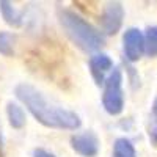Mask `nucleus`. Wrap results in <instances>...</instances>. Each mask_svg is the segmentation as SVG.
I'll list each match as a JSON object with an SVG mask.
<instances>
[{"mask_svg": "<svg viewBox=\"0 0 157 157\" xmlns=\"http://www.w3.org/2000/svg\"><path fill=\"white\" fill-rule=\"evenodd\" d=\"M32 157H57V155H55L54 152L44 149V148H36V149H33Z\"/></svg>", "mask_w": 157, "mask_h": 157, "instance_id": "nucleus-14", "label": "nucleus"}, {"mask_svg": "<svg viewBox=\"0 0 157 157\" xmlns=\"http://www.w3.org/2000/svg\"><path fill=\"white\" fill-rule=\"evenodd\" d=\"M123 83H124L123 71L120 68H115L102 86L104 88L102 90V107L110 116H118L124 110L126 98H124Z\"/></svg>", "mask_w": 157, "mask_h": 157, "instance_id": "nucleus-3", "label": "nucleus"}, {"mask_svg": "<svg viewBox=\"0 0 157 157\" xmlns=\"http://www.w3.org/2000/svg\"><path fill=\"white\" fill-rule=\"evenodd\" d=\"M126 11L121 2H109L99 16V30L105 36H115L123 29Z\"/></svg>", "mask_w": 157, "mask_h": 157, "instance_id": "nucleus-4", "label": "nucleus"}, {"mask_svg": "<svg viewBox=\"0 0 157 157\" xmlns=\"http://www.w3.org/2000/svg\"><path fill=\"white\" fill-rule=\"evenodd\" d=\"M14 98L39 124L47 129L77 130L82 126L78 113L52 102L41 90H38L32 83H17L14 86Z\"/></svg>", "mask_w": 157, "mask_h": 157, "instance_id": "nucleus-1", "label": "nucleus"}, {"mask_svg": "<svg viewBox=\"0 0 157 157\" xmlns=\"http://www.w3.org/2000/svg\"><path fill=\"white\" fill-rule=\"evenodd\" d=\"M16 41L17 38L13 32L0 30V55L2 57H13L16 54Z\"/></svg>", "mask_w": 157, "mask_h": 157, "instance_id": "nucleus-11", "label": "nucleus"}, {"mask_svg": "<svg viewBox=\"0 0 157 157\" xmlns=\"http://www.w3.org/2000/svg\"><path fill=\"white\" fill-rule=\"evenodd\" d=\"M3 149V134H2V127H0V152Z\"/></svg>", "mask_w": 157, "mask_h": 157, "instance_id": "nucleus-15", "label": "nucleus"}, {"mask_svg": "<svg viewBox=\"0 0 157 157\" xmlns=\"http://www.w3.org/2000/svg\"><path fill=\"white\" fill-rule=\"evenodd\" d=\"M145 54L157 57V25H151L145 30Z\"/></svg>", "mask_w": 157, "mask_h": 157, "instance_id": "nucleus-13", "label": "nucleus"}, {"mask_svg": "<svg viewBox=\"0 0 157 157\" xmlns=\"http://www.w3.org/2000/svg\"><path fill=\"white\" fill-rule=\"evenodd\" d=\"M123 55L127 63H137L145 55V33L137 27H129L123 33Z\"/></svg>", "mask_w": 157, "mask_h": 157, "instance_id": "nucleus-5", "label": "nucleus"}, {"mask_svg": "<svg viewBox=\"0 0 157 157\" xmlns=\"http://www.w3.org/2000/svg\"><path fill=\"white\" fill-rule=\"evenodd\" d=\"M148 138L151 145L157 148V96L154 98L149 110V118H148Z\"/></svg>", "mask_w": 157, "mask_h": 157, "instance_id": "nucleus-12", "label": "nucleus"}, {"mask_svg": "<svg viewBox=\"0 0 157 157\" xmlns=\"http://www.w3.org/2000/svg\"><path fill=\"white\" fill-rule=\"evenodd\" d=\"M58 22L71 43L85 54H98L105 46V35L83 16L71 8H60L57 13Z\"/></svg>", "mask_w": 157, "mask_h": 157, "instance_id": "nucleus-2", "label": "nucleus"}, {"mask_svg": "<svg viewBox=\"0 0 157 157\" xmlns=\"http://www.w3.org/2000/svg\"><path fill=\"white\" fill-rule=\"evenodd\" d=\"M5 112H6V120L13 129L19 130L25 127V124H27V113H25V109L21 102L8 101Z\"/></svg>", "mask_w": 157, "mask_h": 157, "instance_id": "nucleus-9", "label": "nucleus"}, {"mask_svg": "<svg viewBox=\"0 0 157 157\" xmlns=\"http://www.w3.org/2000/svg\"><path fill=\"white\" fill-rule=\"evenodd\" d=\"M71 149L80 157H96L101 151V140L93 130L72 134L69 138Z\"/></svg>", "mask_w": 157, "mask_h": 157, "instance_id": "nucleus-6", "label": "nucleus"}, {"mask_svg": "<svg viewBox=\"0 0 157 157\" xmlns=\"http://www.w3.org/2000/svg\"><path fill=\"white\" fill-rule=\"evenodd\" d=\"M0 14L10 27H22L25 22V10L17 8L8 0H0Z\"/></svg>", "mask_w": 157, "mask_h": 157, "instance_id": "nucleus-8", "label": "nucleus"}, {"mask_svg": "<svg viewBox=\"0 0 157 157\" xmlns=\"http://www.w3.org/2000/svg\"><path fill=\"white\" fill-rule=\"evenodd\" d=\"M88 69L98 86H104L105 80L115 69L113 58L105 52H98L88 58Z\"/></svg>", "mask_w": 157, "mask_h": 157, "instance_id": "nucleus-7", "label": "nucleus"}, {"mask_svg": "<svg viewBox=\"0 0 157 157\" xmlns=\"http://www.w3.org/2000/svg\"><path fill=\"white\" fill-rule=\"evenodd\" d=\"M112 152H113L112 157H138L134 143L126 137H120L113 141Z\"/></svg>", "mask_w": 157, "mask_h": 157, "instance_id": "nucleus-10", "label": "nucleus"}]
</instances>
